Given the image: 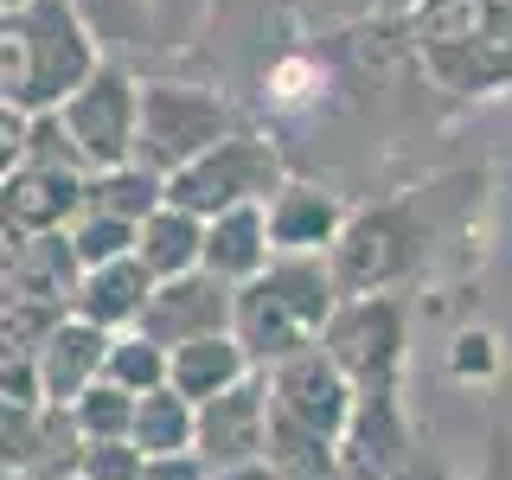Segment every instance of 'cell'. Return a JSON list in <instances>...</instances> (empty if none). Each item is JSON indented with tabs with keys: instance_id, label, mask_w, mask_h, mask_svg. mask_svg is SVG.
I'll return each mask as SVG.
<instances>
[{
	"instance_id": "1",
	"label": "cell",
	"mask_w": 512,
	"mask_h": 480,
	"mask_svg": "<svg viewBox=\"0 0 512 480\" xmlns=\"http://www.w3.org/2000/svg\"><path fill=\"white\" fill-rule=\"evenodd\" d=\"M276 84H282V103H301V96H308V90H301V84H308V71H301V64H288Z\"/></svg>"
},
{
	"instance_id": "2",
	"label": "cell",
	"mask_w": 512,
	"mask_h": 480,
	"mask_svg": "<svg viewBox=\"0 0 512 480\" xmlns=\"http://www.w3.org/2000/svg\"><path fill=\"white\" fill-rule=\"evenodd\" d=\"M231 480H263V474H231Z\"/></svg>"
}]
</instances>
